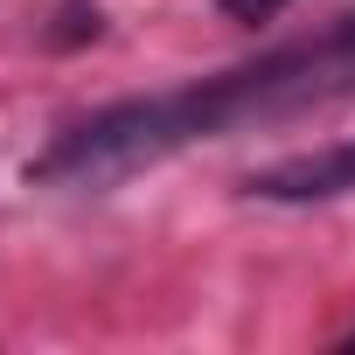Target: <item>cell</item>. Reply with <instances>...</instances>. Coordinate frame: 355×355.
Segmentation results:
<instances>
[{"mask_svg":"<svg viewBox=\"0 0 355 355\" xmlns=\"http://www.w3.org/2000/svg\"><path fill=\"white\" fill-rule=\"evenodd\" d=\"M334 105H355V15H341L334 28L300 35L286 49H265L258 63H237L223 77L153 91V98H119V105L91 112L84 125H70L56 146H42L28 160V182L70 189V196H105L182 146L230 139L244 125L334 112Z\"/></svg>","mask_w":355,"mask_h":355,"instance_id":"obj_1","label":"cell"},{"mask_svg":"<svg viewBox=\"0 0 355 355\" xmlns=\"http://www.w3.org/2000/svg\"><path fill=\"white\" fill-rule=\"evenodd\" d=\"M244 196L258 202H327V196H355V139H334V146H313V153H293V160H272L258 167Z\"/></svg>","mask_w":355,"mask_h":355,"instance_id":"obj_2","label":"cell"},{"mask_svg":"<svg viewBox=\"0 0 355 355\" xmlns=\"http://www.w3.org/2000/svg\"><path fill=\"white\" fill-rule=\"evenodd\" d=\"M216 8H223L230 21H272V15L286 8V0H216Z\"/></svg>","mask_w":355,"mask_h":355,"instance_id":"obj_3","label":"cell"}]
</instances>
